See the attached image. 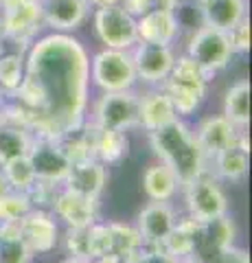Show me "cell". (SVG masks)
<instances>
[{
  "mask_svg": "<svg viewBox=\"0 0 252 263\" xmlns=\"http://www.w3.org/2000/svg\"><path fill=\"white\" fill-rule=\"evenodd\" d=\"M27 81L35 86L42 110L35 129L40 136L57 138L66 129L84 123L88 95V55L77 40L51 35L29 53Z\"/></svg>",
  "mask_w": 252,
  "mask_h": 263,
  "instance_id": "6da1fadb",
  "label": "cell"
},
{
  "mask_svg": "<svg viewBox=\"0 0 252 263\" xmlns=\"http://www.w3.org/2000/svg\"><path fill=\"white\" fill-rule=\"evenodd\" d=\"M151 147L160 156L162 164L176 176L178 184H189L204 174V154L191 129L180 121L151 132Z\"/></svg>",
  "mask_w": 252,
  "mask_h": 263,
  "instance_id": "7a4b0ae2",
  "label": "cell"
},
{
  "mask_svg": "<svg viewBox=\"0 0 252 263\" xmlns=\"http://www.w3.org/2000/svg\"><path fill=\"white\" fill-rule=\"evenodd\" d=\"M208 72H204L189 55L173 62L167 77V97L171 99L176 114H191L200 108L206 92Z\"/></svg>",
  "mask_w": 252,
  "mask_h": 263,
  "instance_id": "3957f363",
  "label": "cell"
},
{
  "mask_svg": "<svg viewBox=\"0 0 252 263\" xmlns=\"http://www.w3.org/2000/svg\"><path fill=\"white\" fill-rule=\"evenodd\" d=\"M92 79L105 92H123L136 81L132 55L127 51L105 48L92 60Z\"/></svg>",
  "mask_w": 252,
  "mask_h": 263,
  "instance_id": "277c9868",
  "label": "cell"
},
{
  "mask_svg": "<svg viewBox=\"0 0 252 263\" xmlns=\"http://www.w3.org/2000/svg\"><path fill=\"white\" fill-rule=\"evenodd\" d=\"M232 53L235 51L230 35L226 31H219L213 27H202L200 31H195L189 44V57L208 75L224 68L230 62Z\"/></svg>",
  "mask_w": 252,
  "mask_h": 263,
  "instance_id": "5b68a950",
  "label": "cell"
},
{
  "mask_svg": "<svg viewBox=\"0 0 252 263\" xmlns=\"http://www.w3.org/2000/svg\"><path fill=\"white\" fill-rule=\"evenodd\" d=\"M94 29L96 35L108 48L127 51L136 40V18L129 15L123 7H103L94 13Z\"/></svg>",
  "mask_w": 252,
  "mask_h": 263,
  "instance_id": "8992f818",
  "label": "cell"
},
{
  "mask_svg": "<svg viewBox=\"0 0 252 263\" xmlns=\"http://www.w3.org/2000/svg\"><path fill=\"white\" fill-rule=\"evenodd\" d=\"M186 206H189V213L195 221L206 224V221L226 215L228 204H226V195L222 193V189L204 171L200 178L186 184Z\"/></svg>",
  "mask_w": 252,
  "mask_h": 263,
  "instance_id": "52a82bcc",
  "label": "cell"
},
{
  "mask_svg": "<svg viewBox=\"0 0 252 263\" xmlns=\"http://www.w3.org/2000/svg\"><path fill=\"white\" fill-rule=\"evenodd\" d=\"M42 22L40 0H3L0 33L15 42H29Z\"/></svg>",
  "mask_w": 252,
  "mask_h": 263,
  "instance_id": "ba28073f",
  "label": "cell"
},
{
  "mask_svg": "<svg viewBox=\"0 0 252 263\" xmlns=\"http://www.w3.org/2000/svg\"><path fill=\"white\" fill-rule=\"evenodd\" d=\"M138 123V97L132 90L105 92L96 103V127L125 132Z\"/></svg>",
  "mask_w": 252,
  "mask_h": 263,
  "instance_id": "9c48e42d",
  "label": "cell"
},
{
  "mask_svg": "<svg viewBox=\"0 0 252 263\" xmlns=\"http://www.w3.org/2000/svg\"><path fill=\"white\" fill-rule=\"evenodd\" d=\"M27 156H29L31 164H33L35 178L44 180V182H53V184L64 182V178H66L68 169H70L68 158L64 156V152L60 149L55 138L40 136L37 141H31Z\"/></svg>",
  "mask_w": 252,
  "mask_h": 263,
  "instance_id": "30bf717a",
  "label": "cell"
},
{
  "mask_svg": "<svg viewBox=\"0 0 252 263\" xmlns=\"http://www.w3.org/2000/svg\"><path fill=\"white\" fill-rule=\"evenodd\" d=\"M132 62H134L136 77H141L143 81H149V84H156V81L169 77L176 60L169 46L143 42L132 55Z\"/></svg>",
  "mask_w": 252,
  "mask_h": 263,
  "instance_id": "8fae6325",
  "label": "cell"
},
{
  "mask_svg": "<svg viewBox=\"0 0 252 263\" xmlns=\"http://www.w3.org/2000/svg\"><path fill=\"white\" fill-rule=\"evenodd\" d=\"M55 213L66 221L70 228H88L94 224L96 217V200L88 195H81L70 189H64L53 200Z\"/></svg>",
  "mask_w": 252,
  "mask_h": 263,
  "instance_id": "7c38bea8",
  "label": "cell"
},
{
  "mask_svg": "<svg viewBox=\"0 0 252 263\" xmlns=\"http://www.w3.org/2000/svg\"><path fill=\"white\" fill-rule=\"evenodd\" d=\"M176 226V213L171 211L167 202H151L145 206L138 215V235L143 243L149 246H162L167 235Z\"/></svg>",
  "mask_w": 252,
  "mask_h": 263,
  "instance_id": "4fadbf2b",
  "label": "cell"
},
{
  "mask_svg": "<svg viewBox=\"0 0 252 263\" xmlns=\"http://www.w3.org/2000/svg\"><path fill=\"white\" fill-rule=\"evenodd\" d=\"M237 134H239L237 127H235L226 117H213V119H206L200 125L195 141H198L204 158L206 156L215 158L217 154L235 147V143H237Z\"/></svg>",
  "mask_w": 252,
  "mask_h": 263,
  "instance_id": "5bb4252c",
  "label": "cell"
},
{
  "mask_svg": "<svg viewBox=\"0 0 252 263\" xmlns=\"http://www.w3.org/2000/svg\"><path fill=\"white\" fill-rule=\"evenodd\" d=\"M60 149L68 158L70 164H81L88 160H96V125H79L66 129L57 138Z\"/></svg>",
  "mask_w": 252,
  "mask_h": 263,
  "instance_id": "9a60e30c",
  "label": "cell"
},
{
  "mask_svg": "<svg viewBox=\"0 0 252 263\" xmlns=\"http://www.w3.org/2000/svg\"><path fill=\"white\" fill-rule=\"evenodd\" d=\"M20 230L31 252H48L57 243V224L44 211H29L20 219Z\"/></svg>",
  "mask_w": 252,
  "mask_h": 263,
  "instance_id": "2e32d148",
  "label": "cell"
},
{
  "mask_svg": "<svg viewBox=\"0 0 252 263\" xmlns=\"http://www.w3.org/2000/svg\"><path fill=\"white\" fill-rule=\"evenodd\" d=\"M136 33L141 42L169 46L178 33V18L169 9H149L141 15V20H136Z\"/></svg>",
  "mask_w": 252,
  "mask_h": 263,
  "instance_id": "e0dca14e",
  "label": "cell"
},
{
  "mask_svg": "<svg viewBox=\"0 0 252 263\" xmlns=\"http://www.w3.org/2000/svg\"><path fill=\"white\" fill-rule=\"evenodd\" d=\"M42 20L57 31L77 29L86 18L88 0H40Z\"/></svg>",
  "mask_w": 252,
  "mask_h": 263,
  "instance_id": "ac0fdd59",
  "label": "cell"
},
{
  "mask_svg": "<svg viewBox=\"0 0 252 263\" xmlns=\"http://www.w3.org/2000/svg\"><path fill=\"white\" fill-rule=\"evenodd\" d=\"M105 180H108L105 164L99 160H88L81 164H70L64 182H66V189H70V191H77L81 195L96 200L105 186Z\"/></svg>",
  "mask_w": 252,
  "mask_h": 263,
  "instance_id": "d6986e66",
  "label": "cell"
},
{
  "mask_svg": "<svg viewBox=\"0 0 252 263\" xmlns=\"http://www.w3.org/2000/svg\"><path fill=\"white\" fill-rule=\"evenodd\" d=\"M243 13H246L243 0H200V15L204 27L230 33L243 20Z\"/></svg>",
  "mask_w": 252,
  "mask_h": 263,
  "instance_id": "ffe728a7",
  "label": "cell"
},
{
  "mask_svg": "<svg viewBox=\"0 0 252 263\" xmlns=\"http://www.w3.org/2000/svg\"><path fill=\"white\" fill-rule=\"evenodd\" d=\"M138 121L149 132L160 129L176 121V110L167 92H149L147 97L138 99Z\"/></svg>",
  "mask_w": 252,
  "mask_h": 263,
  "instance_id": "44dd1931",
  "label": "cell"
},
{
  "mask_svg": "<svg viewBox=\"0 0 252 263\" xmlns=\"http://www.w3.org/2000/svg\"><path fill=\"white\" fill-rule=\"evenodd\" d=\"M31 248L24 241L20 221L0 224V263H29Z\"/></svg>",
  "mask_w": 252,
  "mask_h": 263,
  "instance_id": "7402d4cb",
  "label": "cell"
},
{
  "mask_svg": "<svg viewBox=\"0 0 252 263\" xmlns=\"http://www.w3.org/2000/svg\"><path fill=\"white\" fill-rule=\"evenodd\" d=\"M31 138L27 134V127L9 121L5 114V121L0 123V164L20 158V156H27Z\"/></svg>",
  "mask_w": 252,
  "mask_h": 263,
  "instance_id": "603a6c76",
  "label": "cell"
},
{
  "mask_svg": "<svg viewBox=\"0 0 252 263\" xmlns=\"http://www.w3.org/2000/svg\"><path fill=\"white\" fill-rule=\"evenodd\" d=\"M232 237H235V224L222 215L213 221H206V224H200V233H198V246H204V248H213L215 254L219 257L226 248L232 246Z\"/></svg>",
  "mask_w": 252,
  "mask_h": 263,
  "instance_id": "cb8c5ba5",
  "label": "cell"
},
{
  "mask_svg": "<svg viewBox=\"0 0 252 263\" xmlns=\"http://www.w3.org/2000/svg\"><path fill=\"white\" fill-rule=\"evenodd\" d=\"M198 233H200V221H195L193 217L184 221H176L173 230L167 235V239L162 241V248L169 254H173L176 259L186 257L195 250L198 246Z\"/></svg>",
  "mask_w": 252,
  "mask_h": 263,
  "instance_id": "d4e9b609",
  "label": "cell"
},
{
  "mask_svg": "<svg viewBox=\"0 0 252 263\" xmlns=\"http://www.w3.org/2000/svg\"><path fill=\"white\" fill-rule=\"evenodd\" d=\"M224 117L235 127H246L250 123V84L239 81L235 84L224 99Z\"/></svg>",
  "mask_w": 252,
  "mask_h": 263,
  "instance_id": "484cf974",
  "label": "cell"
},
{
  "mask_svg": "<svg viewBox=\"0 0 252 263\" xmlns=\"http://www.w3.org/2000/svg\"><path fill=\"white\" fill-rule=\"evenodd\" d=\"M112 235V257L121 259L123 263H132L134 257L143 250V239L138 230L125 224H108Z\"/></svg>",
  "mask_w": 252,
  "mask_h": 263,
  "instance_id": "4316f807",
  "label": "cell"
},
{
  "mask_svg": "<svg viewBox=\"0 0 252 263\" xmlns=\"http://www.w3.org/2000/svg\"><path fill=\"white\" fill-rule=\"evenodd\" d=\"M143 186H145V193H147L153 202H167L169 197L176 193L178 180L165 164H153V167L145 171Z\"/></svg>",
  "mask_w": 252,
  "mask_h": 263,
  "instance_id": "83f0119b",
  "label": "cell"
},
{
  "mask_svg": "<svg viewBox=\"0 0 252 263\" xmlns=\"http://www.w3.org/2000/svg\"><path fill=\"white\" fill-rule=\"evenodd\" d=\"M129 141L121 129H101L96 127V160L103 164L117 162L127 154Z\"/></svg>",
  "mask_w": 252,
  "mask_h": 263,
  "instance_id": "f1b7e54d",
  "label": "cell"
},
{
  "mask_svg": "<svg viewBox=\"0 0 252 263\" xmlns=\"http://www.w3.org/2000/svg\"><path fill=\"white\" fill-rule=\"evenodd\" d=\"M215 169L226 180H241L248 174V154L235 145L230 149L215 156Z\"/></svg>",
  "mask_w": 252,
  "mask_h": 263,
  "instance_id": "f546056e",
  "label": "cell"
},
{
  "mask_svg": "<svg viewBox=\"0 0 252 263\" xmlns=\"http://www.w3.org/2000/svg\"><path fill=\"white\" fill-rule=\"evenodd\" d=\"M3 167V174L7 178V182H9L11 189H15V191L24 193L27 189L35 182V171H33V164H31L29 156H20V158H13L9 162L0 164Z\"/></svg>",
  "mask_w": 252,
  "mask_h": 263,
  "instance_id": "4dcf8cb0",
  "label": "cell"
},
{
  "mask_svg": "<svg viewBox=\"0 0 252 263\" xmlns=\"http://www.w3.org/2000/svg\"><path fill=\"white\" fill-rule=\"evenodd\" d=\"M86 254L88 261H99L103 257L112 254V235H110V226H99L92 224L88 226V235H86Z\"/></svg>",
  "mask_w": 252,
  "mask_h": 263,
  "instance_id": "1f68e13d",
  "label": "cell"
},
{
  "mask_svg": "<svg viewBox=\"0 0 252 263\" xmlns=\"http://www.w3.org/2000/svg\"><path fill=\"white\" fill-rule=\"evenodd\" d=\"M31 211V202L24 193H3L0 195V224L3 221H20Z\"/></svg>",
  "mask_w": 252,
  "mask_h": 263,
  "instance_id": "d6a6232c",
  "label": "cell"
},
{
  "mask_svg": "<svg viewBox=\"0 0 252 263\" xmlns=\"http://www.w3.org/2000/svg\"><path fill=\"white\" fill-rule=\"evenodd\" d=\"M22 77L20 55H0V90H18Z\"/></svg>",
  "mask_w": 252,
  "mask_h": 263,
  "instance_id": "836d02e7",
  "label": "cell"
},
{
  "mask_svg": "<svg viewBox=\"0 0 252 263\" xmlns=\"http://www.w3.org/2000/svg\"><path fill=\"white\" fill-rule=\"evenodd\" d=\"M86 235H88V228H70L68 237H66V246H68L70 257L90 263L88 261V254H86Z\"/></svg>",
  "mask_w": 252,
  "mask_h": 263,
  "instance_id": "e575fe53",
  "label": "cell"
},
{
  "mask_svg": "<svg viewBox=\"0 0 252 263\" xmlns=\"http://www.w3.org/2000/svg\"><path fill=\"white\" fill-rule=\"evenodd\" d=\"M180 259H176L173 254H169L162 246H151L149 250H141L134 257L132 263H178Z\"/></svg>",
  "mask_w": 252,
  "mask_h": 263,
  "instance_id": "d590c367",
  "label": "cell"
},
{
  "mask_svg": "<svg viewBox=\"0 0 252 263\" xmlns=\"http://www.w3.org/2000/svg\"><path fill=\"white\" fill-rule=\"evenodd\" d=\"M228 35L232 42V51H248L250 48V22L243 18Z\"/></svg>",
  "mask_w": 252,
  "mask_h": 263,
  "instance_id": "8d00e7d4",
  "label": "cell"
},
{
  "mask_svg": "<svg viewBox=\"0 0 252 263\" xmlns=\"http://www.w3.org/2000/svg\"><path fill=\"white\" fill-rule=\"evenodd\" d=\"M217 263H250V257L243 250H237L230 246L217 257Z\"/></svg>",
  "mask_w": 252,
  "mask_h": 263,
  "instance_id": "74e56055",
  "label": "cell"
},
{
  "mask_svg": "<svg viewBox=\"0 0 252 263\" xmlns=\"http://www.w3.org/2000/svg\"><path fill=\"white\" fill-rule=\"evenodd\" d=\"M123 9L129 15H143L149 9H153V5H151V0H123Z\"/></svg>",
  "mask_w": 252,
  "mask_h": 263,
  "instance_id": "f35d334b",
  "label": "cell"
},
{
  "mask_svg": "<svg viewBox=\"0 0 252 263\" xmlns=\"http://www.w3.org/2000/svg\"><path fill=\"white\" fill-rule=\"evenodd\" d=\"M151 5H153V9H169V11H173L176 5H178V0H151Z\"/></svg>",
  "mask_w": 252,
  "mask_h": 263,
  "instance_id": "ab89813d",
  "label": "cell"
},
{
  "mask_svg": "<svg viewBox=\"0 0 252 263\" xmlns=\"http://www.w3.org/2000/svg\"><path fill=\"white\" fill-rule=\"evenodd\" d=\"M123 0H88V5H94L96 9H103V7H121Z\"/></svg>",
  "mask_w": 252,
  "mask_h": 263,
  "instance_id": "60d3db41",
  "label": "cell"
},
{
  "mask_svg": "<svg viewBox=\"0 0 252 263\" xmlns=\"http://www.w3.org/2000/svg\"><path fill=\"white\" fill-rule=\"evenodd\" d=\"M7 191H9V182H7V178L3 174V167H0V195L7 193Z\"/></svg>",
  "mask_w": 252,
  "mask_h": 263,
  "instance_id": "b9f144b4",
  "label": "cell"
},
{
  "mask_svg": "<svg viewBox=\"0 0 252 263\" xmlns=\"http://www.w3.org/2000/svg\"><path fill=\"white\" fill-rule=\"evenodd\" d=\"M92 263H123V261L117 259V257H112V254H110V257H103V259H99V261H92Z\"/></svg>",
  "mask_w": 252,
  "mask_h": 263,
  "instance_id": "7bdbcfd3",
  "label": "cell"
},
{
  "mask_svg": "<svg viewBox=\"0 0 252 263\" xmlns=\"http://www.w3.org/2000/svg\"><path fill=\"white\" fill-rule=\"evenodd\" d=\"M60 263H86V261H81V259H75V257H70V259H64Z\"/></svg>",
  "mask_w": 252,
  "mask_h": 263,
  "instance_id": "ee69618b",
  "label": "cell"
},
{
  "mask_svg": "<svg viewBox=\"0 0 252 263\" xmlns=\"http://www.w3.org/2000/svg\"><path fill=\"white\" fill-rule=\"evenodd\" d=\"M178 263H202V261H198V259H186V261H178Z\"/></svg>",
  "mask_w": 252,
  "mask_h": 263,
  "instance_id": "f6af8a7d",
  "label": "cell"
},
{
  "mask_svg": "<svg viewBox=\"0 0 252 263\" xmlns=\"http://www.w3.org/2000/svg\"><path fill=\"white\" fill-rule=\"evenodd\" d=\"M5 108V99H3V90H0V110Z\"/></svg>",
  "mask_w": 252,
  "mask_h": 263,
  "instance_id": "bcb514c9",
  "label": "cell"
},
{
  "mask_svg": "<svg viewBox=\"0 0 252 263\" xmlns=\"http://www.w3.org/2000/svg\"><path fill=\"white\" fill-rule=\"evenodd\" d=\"M0 22H3V0H0Z\"/></svg>",
  "mask_w": 252,
  "mask_h": 263,
  "instance_id": "7dc6e473",
  "label": "cell"
}]
</instances>
